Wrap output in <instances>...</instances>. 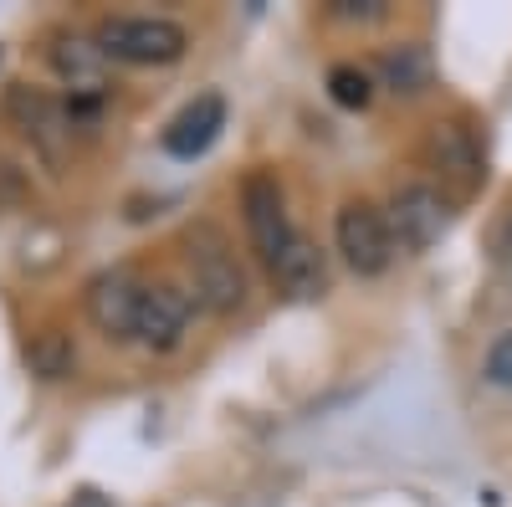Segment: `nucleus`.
<instances>
[{
  "label": "nucleus",
  "instance_id": "1",
  "mask_svg": "<svg viewBox=\"0 0 512 507\" xmlns=\"http://www.w3.org/2000/svg\"><path fill=\"white\" fill-rule=\"evenodd\" d=\"M98 47L108 62L128 67H169L190 47V31L169 16H108L98 26Z\"/></svg>",
  "mask_w": 512,
  "mask_h": 507
},
{
  "label": "nucleus",
  "instance_id": "2",
  "mask_svg": "<svg viewBox=\"0 0 512 507\" xmlns=\"http://www.w3.org/2000/svg\"><path fill=\"white\" fill-rule=\"evenodd\" d=\"M190 277H195V303L216 318H231L246 303V272L236 262L231 241L216 226L190 231Z\"/></svg>",
  "mask_w": 512,
  "mask_h": 507
},
{
  "label": "nucleus",
  "instance_id": "3",
  "mask_svg": "<svg viewBox=\"0 0 512 507\" xmlns=\"http://www.w3.org/2000/svg\"><path fill=\"white\" fill-rule=\"evenodd\" d=\"M52 72L62 77L67 88V108L72 118H93L108 93H113V77H108V57L98 47V36H77V31H62L52 36Z\"/></svg>",
  "mask_w": 512,
  "mask_h": 507
},
{
  "label": "nucleus",
  "instance_id": "4",
  "mask_svg": "<svg viewBox=\"0 0 512 507\" xmlns=\"http://www.w3.org/2000/svg\"><path fill=\"white\" fill-rule=\"evenodd\" d=\"M333 241H338V257L349 262L354 277H384L395 262V236H390V221L374 200H344L333 216Z\"/></svg>",
  "mask_w": 512,
  "mask_h": 507
},
{
  "label": "nucleus",
  "instance_id": "5",
  "mask_svg": "<svg viewBox=\"0 0 512 507\" xmlns=\"http://www.w3.org/2000/svg\"><path fill=\"white\" fill-rule=\"evenodd\" d=\"M384 221H390V236H395V251H431L446 231H451V200L436 190V185H400L384 205Z\"/></svg>",
  "mask_w": 512,
  "mask_h": 507
},
{
  "label": "nucleus",
  "instance_id": "6",
  "mask_svg": "<svg viewBox=\"0 0 512 507\" xmlns=\"http://www.w3.org/2000/svg\"><path fill=\"white\" fill-rule=\"evenodd\" d=\"M144 287L149 282H139L128 267H108V272L88 277V287H82V308H88V323L108 338V344H134Z\"/></svg>",
  "mask_w": 512,
  "mask_h": 507
},
{
  "label": "nucleus",
  "instance_id": "7",
  "mask_svg": "<svg viewBox=\"0 0 512 507\" xmlns=\"http://www.w3.org/2000/svg\"><path fill=\"white\" fill-rule=\"evenodd\" d=\"M241 210H246V236H251V251L267 262V272L277 267V257L287 251V241L297 236L292 221H287V195L277 185V175L267 169H251L241 180Z\"/></svg>",
  "mask_w": 512,
  "mask_h": 507
},
{
  "label": "nucleus",
  "instance_id": "8",
  "mask_svg": "<svg viewBox=\"0 0 512 507\" xmlns=\"http://www.w3.org/2000/svg\"><path fill=\"white\" fill-rule=\"evenodd\" d=\"M425 164L441 175V185L472 195L482 180H487V154H482V139L472 123L461 118H441L431 123V134H425Z\"/></svg>",
  "mask_w": 512,
  "mask_h": 507
},
{
  "label": "nucleus",
  "instance_id": "9",
  "mask_svg": "<svg viewBox=\"0 0 512 507\" xmlns=\"http://www.w3.org/2000/svg\"><path fill=\"white\" fill-rule=\"evenodd\" d=\"M6 113L21 123V134H26L41 154H47L52 164L67 159V149H72V129H77V118H72L67 98H52V93H41V88H11Z\"/></svg>",
  "mask_w": 512,
  "mask_h": 507
},
{
  "label": "nucleus",
  "instance_id": "10",
  "mask_svg": "<svg viewBox=\"0 0 512 507\" xmlns=\"http://www.w3.org/2000/svg\"><path fill=\"white\" fill-rule=\"evenodd\" d=\"M190 313L195 303L185 298L180 287H144V303H139V328H134V344L154 349V354H169L185 338L190 328Z\"/></svg>",
  "mask_w": 512,
  "mask_h": 507
},
{
  "label": "nucleus",
  "instance_id": "11",
  "mask_svg": "<svg viewBox=\"0 0 512 507\" xmlns=\"http://www.w3.org/2000/svg\"><path fill=\"white\" fill-rule=\"evenodd\" d=\"M221 129H226V98L221 93H200V98H190L175 118H169L164 149L175 159H200L210 144L221 139Z\"/></svg>",
  "mask_w": 512,
  "mask_h": 507
},
{
  "label": "nucleus",
  "instance_id": "12",
  "mask_svg": "<svg viewBox=\"0 0 512 507\" xmlns=\"http://www.w3.org/2000/svg\"><path fill=\"white\" fill-rule=\"evenodd\" d=\"M374 77H379V88H390L400 98H415V93H425L436 82V57H431L425 41H400V47L379 52Z\"/></svg>",
  "mask_w": 512,
  "mask_h": 507
},
{
  "label": "nucleus",
  "instance_id": "13",
  "mask_svg": "<svg viewBox=\"0 0 512 507\" xmlns=\"http://www.w3.org/2000/svg\"><path fill=\"white\" fill-rule=\"evenodd\" d=\"M272 282L287 292V298H318V292L328 287V257L297 231L287 241V251L277 257V267H272Z\"/></svg>",
  "mask_w": 512,
  "mask_h": 507
},
{
  "label": "nucleus",
  "instance_id": "14",
  "mask_svg": "<svg viewBox=\"0 0 512 507\" xmlns=\"http://www.w3.org/2000/svg\"><path fill=\"white\" fill-rule=\"evenodd\" d=\"M328 98L338 103V108H369L374 103V72L369 67H354V62H338L333 72H328Z\"/></svg>",
  "mask_w": 512,
  "mask_h": 507
},
{
  "label": "nucleus",
  "instance_id": "15",
  "mask_svg": "<svg viewBox=\"0 0 512 507\" xmlns=\"http://www.w3.org/2000/svg\"><path fill=\"white\" fill-rule=\"evenodd\" d=\"M72 364H77V349H72V338H67L62 328L36 333V344H31V369H36L41 379H62V374H72Z\"/></svg>",
  "mask_w": 512,
  "mask_h": 507
},
{
  "label": "nucleus",
  "instance_id": "16",
  "mask_svg": "<svg viewBox=\"0 0 512 507\" xmlns=\"http://www.w3.org/2000/svg\"><path fill=\"white\" fill-rule=\"evenodd\" d=\"M487 257H492V272L512 287V210L492 226V241H487Z\"/></svg>",
  "mask_w": 512,
  "mask_h": 507
},
{
  "label": "nucleus",
  "instance_id": "17",
  "mask_svg": "<svg viewBox=\"0 0 512 507\" xmlns=\"http://www.w3.org/2000/svg\"><path fill=\"white\" fill-rule=\"evenodd\" d=\"M487 379L497 390H512V328L502 333V338H492V349H487Z\"/></svg>",
  "mask_w": 512,
  "mask_h": 507
},
{
  "label": "nucleus",
  "instance_id": "18",
  "mask_svg": "<svg viewBox=\"0 0 512 507\" xmlns=\"http://www.w3.org/2000/svg\"><path fill=\"white\" fill-rule=\"evenodd\" d=\"M384 0H328V16L333 21H359V26H369V21H384Z\"/></svg>",
  "mask_w": 512,
  "mask_h": 507
}]
</instances>
